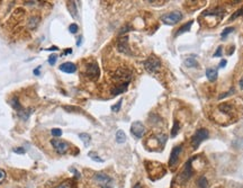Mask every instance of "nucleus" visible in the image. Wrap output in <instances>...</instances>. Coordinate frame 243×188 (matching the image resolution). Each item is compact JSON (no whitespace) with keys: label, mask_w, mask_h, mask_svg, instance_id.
Segmentation results:
<instances>
[{"label":"nucleus","mask_w":243,"mask_h":188,"mask_svg":"<svg viewBox=\"0 0 243 188\" xmlns=\"http://www.w3.org/2000/svg\"><path fill=\"white\" fill-rule=\"evenodd\" d=\"M94 181L100 188H113L114 187V180L112 177L105 172H97L94 175Z\"/></svg>","instance_id":"1"},{"label":"nucleus","mask_w":243,"mask_h":188,"mask_svg":"<svg viewBox=\"0 0 243 188\" xmlns=\"http://www.w3.org/2000/svg\"><path fill=\"white\" fill-rule=\"evenodd\" d=\"M210 133L206 129H199L195 132V134L191 136V145L194 149H198V146L200 145V143L203 141H205L206 139H208Z\"/></svg>","instance_id":"2"},{"label":"nucleus","mask_w":243,"mask_h":188,"mask_svg":"<svg viewBox=\"0 0 243 188\" xmlns=\"http://www.w3.org/2000/svg\"><path fill=\"white\" fill-rule=\"evenodd\" d=\"M143 64H144V68H145V70L148 71V72L154 73V72H157V71L160 69V67H161V61H160V59L157 58V56L151 55V56H149L148 59L144 61Z\"/></svg>","instance_id":"3"},{"label":"nucleus","mask_w":243,"mask_h":188,"mask_svg":"<svg viewBox=\"0 0 243 188\" xmlns=\"http://www.w3.org/2000/svg\"><path fill=\"white\" fill-rule=\"evenodd\" d=\"M115 81L117 82H120V84H125V82H129L131 81L132 79V73L129 70L125 69V68H119L117 70L115 71L114 76H113Z\"/></svg>","instance_id":"4"},{"label":"nucleus","mask_w":243,"mask_h":188,"mask_svg":"<svg viewBox=\"0 0 243 188\" xmlns=\"http://www.w3.org/2000/svg\"><path fill=\"white\" fill-rule=\"evenodd\" d=\"M182 18V14L180 11H172L168 13L161 17V20L165 23V25H176L177 23L180 22Z\"/></svg>","instance_id":"5"},{"label":"nucleus","mask_w":243,"mask_h":188,"mask_svg":"<svg viewBox=\"0 0 243 188\" xmlns=\"http://www.w3.org/2000/svg\"><path fill=\"white\" fill-rule=\"evenodd\" d=\"M51 144H52L54 150L59 155H65L69 151V149H70V144L63 140H60V139H53V140L51 141Z\"/></svg>","instance_id":"6"},{"label":"nucleus","mask_w":243,"mask_h":188,"mask_svg":"<svg viewBox=\"0 0 243 188\" xmlns=\"http://www.w3.org/2000/svg\"><path fill=\"white\" fill-rule=\"evenodd\" d=\"M99 74H100V70H99V67L96 62H92L87 64L86 67V76L88 77L91 80H96V79L99 78Z\"/></svg>","instance_id":"7"},{"label":"nucleus","mask_w":243,"mask_h":188,"mask_svg":"<svg viewBox=\"0 0 243 188\" xmlns=\"http://www.w3.org/2000/svg\"><path fill=\"white\" fill-rule=\"evenodd\" d=\"M131 133L134 135L136 139H141L145 134V126L141 122L136 121L131 125Z\"/></svg>","instance_id":"8"},{"label":"nucleus","mask_w":243,"mask_h":188,"mask_svg":"<svg viewBox=\"0 0 243 188\" xmlns=\"http://www.w3.org/2000/svg\"><path fill=\"white\" fill-rule=\"evenodd\" d=\"M182 148H184L182 144H178V145L175 146L172 149V151H171L170 158H169V166H170L171 168L176 166L177 162H178L179 155H180V153L182 152Z\"/></svg>","instance_id":"9"},{"label":"nucleus","mask_w":243,"mask_h":188,"mask_svg":"<svg viewBox=\"0 0 243 188\" xmlns=\"http://www.w3.org/2000/svg\"><path fill=\"white\" fill-rule=\"evenodd\" d=\"M117 50L119 51L120 53H124V54H126V55H131L132 52H131V50H129V37L124 36V37H120V38L118 39Z\"/></svg>","instance_id":"10"},{"label":"nucleus","mask_w":243,"mask_h":188,"mask_svg":"<svg viewBox=\"0 0 243 188\" xmlns=\"http://www.w3.org/2000/svg\"><path fill=\"white\" fill-rule=\"evenodd\" d=\"M224 14H225V9L224 8H221V7H217V8H214V9H210V10H206L203 13V16L204 17H220V18H222V17L224 16Z\"/></svg>","instance_id":"11"},{"label":"nucleus","mask_w":243,"mask_h":188,"mask_svg":"<svg viewBox=\"0 0 243 188\" xmlns=\"http://www.w3.org/2000/svg\"><path fill=\"white\" fill-rule=\"evenodd\" d=\"M193 176V170H191V160L188 161L186 165H185V168L184 170H182L181 172V180H184V181H186V180H188L190 177Z\"/></svg>","instance_id":"12"},{"label":"nucleus","mask_w":243,"mask_h":188,"mask_svg":"<svg viewBox=\"0 0 243 188\" xmlns=\"http://www.w3.org/2000/svg\"><path fill=\"white\" fill-rule=\"evenodd\" d=\"M59 69L62 72H65V73H74L77 71L76 64L72 63V62H64V63H62Z\"/></svg>","instance_id":"13"},{"label":"nucleus","mask_w":243,"mask_h":188,"mask_svg":"<svg viewBox=\"0 0 243 188\" xmlns=\"http://www.w3.org/2000/svg\"><path fill=\"white\" fill-rule=\"evenodd\" d=\"M127 87H129V82H125V84H119L117 86H115L114 88L112 89V94L114 96L116 95H119V94H123L125 93L126 90H127Z\"/></svg>","instance_id":"14"},{"label":"nucleus","mask_w":243,"mask_h":188,"mask_svg":"<svg viewBox=\"0 0 243 188\" xmlns=\"http://www.w3.org/2000/svg\"><path fill=\"white\" fill-rule=\"evenodd\" d=\"M39 20H41V18H39V16H37V15H33V16H31L29 17V19H28V22H27L28 28H29V29H34V28H36L39 24Z\"/></svg>","instance_id":"15"},{"label":"nucleus","mask_w":243,"mask_h":188,"mask_svg":"<svg viewBox=\"0 0 243 188\" xmlns=\"http://www.w3.org/2000/svg\"><path fill=\"white\" fill-rule=\"evenodd\" d=\"M217 76H218V72H217V69H215V68H208L206 70V77L210 81L212 82L215 81L216 79H217Z\"/></svg>","instance_id":"16"},{"label":"nucleus","mask_w":243,"mask_h":188,"mask_svg":"<svg viewBox=\"0 0 243 188\" xmlns=\"http://www.w3.org/2000/svg\"><path fill=\"white\" fill-rule=\"evenodd\" d=\"M193 23H194V20H189V22H187L186 24H184V25H182L181 27L177 31L176 36H179V35H181V34L187 33L188 31H190V28H191V26H193Z\"/></svg>","instance_id":"17"},{"label":"nucleus","mask_w":243,"mask_h":188,"mask_svg":"<svg viewBox=\"0 0 243 188\" xmlns=\"http://www.w3.org/2000/svg\"><path fill=\"white\" fill-rule=\"evenodd\" d=\"M125 141H126V135L124 133V131L118 130L117 132H116V142L120 144V143H124Z\"/></svg>","instance_id":"18"},{"label":"nucleus","mask_w":243,"mask_h":188,"mask_svg":"<svg viewBox=\"0 0 243 188\" xmlns=\"http://www.w3.org/2000/svg\"><path fill=\"white\" fill-rule=\"evenodd\" d=\"M185 64L187 65V67H191V68H196L197 67V61H196V58L195 55H191L189 56V58H187V59L185 60Z\"/></svg>","instance_id":"19"},{"label":"nucleus","mask_w":243,"mask_h":188,"mask_svg":"<svg viewBox=\"0 0 243 188\" xmlns=\"http://www.w3.org/2000/svg\"><path fill=\"white\" fill-rule=\"evenodd\" d=\"M68 9L70 11L71 16L73 18H76L77 17V7H76V3L74 1H70V3H68Z\"/></svg>","instance_id":"20"},{"label":"nucleus","mask_w":243,"mask_h":188,"mask_svg":"<svg viewBox=\"0 0 243 188\" xmlns=\"http://www.w3.org/2000/svg\"><path fill=\"white\" fill-rule=\"evenodd\" d=\"M79 138L81 139V141L84 143V145L88 146L90 143V141H91V136L89 134H87V133H80L79 134Z\"/></svg>","instance_id":"21"},{"label":"nucleus","mask_w":243,"mask_h":188,"mask_svg":"<svg viewBox=\"0 0 243 188\" xmlns=\"http://www.w3.org/2000/svg\"><path fill=\"white\" fill-rule=\"evenodd\" d=\"M197 184H198L199 188H208V181H207L206 177H204V176H201V177L199 178Z\"/></svg>","instance_id":"22"},{"label":"nucleus","mask_w":243,"mask_h":188,"mask_svg":"<svg viewBox=\"0 0 243 188\" xmlns=\"http://www.w3.org/2000/svg\"><path fill=\"white\" fill-rule=\"evenodd\" d=\"M179 129H180V126H179L178 121H175V122H173L172 130H171V136H172V138H175V136H177V134H178V133H179Z\"/></svg>","instance_id":"23"},{"label":"nucleus","mask_w":243,"mask_h":188,"mask_svg":"<svg viewBox=\"0 0 243 188\" xmlns=\"http://www.w3.org/2000/svg\"><path fill=\"white\" fill-rule=\"evenodd\" d=\"M218 108H220V110L223 112V113H230L231 110H232V106H231L230 104H226V103H225V104L220 105Z\"/></svg>","instance_id":"24"},{"label":"nucleus","mask_w":243,"mask_h":188,"mask_svg":"<svg viewBox=\"0 0 243 188\" xmlns=\"http://www.w3.org/2000/svg\"><path fill=\"white\" fill-rule=\"evenodd\" d=\"M11 105H13V107H14L16 110H22V105L19 104V101H18V98L17 97H14V98L11 99Z\"/></svg>","instance_id":"25"},{"label":"nucleus","mask_w":243,"mask_h":188,"mask_svg":"<svg viewBox=\"0 0 243 188\" xmlns=\"http://www.w3.org/2000/svg\"><path fill=\"white\" fill-rule=\"evenodd\" d=\"M240 16H243V7L242 8H240L239 10H236L234 13V14L232 15V16L230 17V19H229V22H233L234 19H236L238 17H240Z\"/></svg>","instance_id":"26"},{"label":"nucleus","mask_w":243,"mask_h":188,"mask_svg":"<svg viewBox=\"0 0 243 188\" xmlns=\"http://www.w3.org/2000/svg\"><path fill=\"white\" fill-rule=\"evenodd\" d=\"M88 155H89V157L91 158V159H92L94 161H97V162H104L103 159L98 157V155L96 153V152H92V151L89 152V153H88Z\"/></svg>","instance_id":"27"},{"label":"nucleus","mask_w":243,"mask_h":188,"mask_svg":"<svg viewBox=\"0 0 243 188\" xmlns=\"http://www.w3.org/2000/svg\"><path fill=\"white\" fill-rule=\"evenodd\" d=\"M233 31H234V27H226L223 32H222L221 37H222V38H225V36H227V35L232 33Z\"/></svg>","instance_id":"28"},{"label":"nucleus","mask_w":243,"mask_h":188,"mask_svg":"<svg viewBox=\"0 0 243 188\" xmlns=\"http://www.w3.org/2000/svg\"><path fill=\"white\" fill-rule=\"evenodd\" d=\"M122 103H123V99H119V101H118L116 105H113L112 106V110L114 113H117L118 110L120 109V106H122Z\"/></svg>","instance_id":"29"},{"label":"nucleus","mask_w":243,"mask_h":188,"mask_svg":"<svg viewBox=\"0 0 243 188\" xmlns=\"http://www.w3.org/2000/svg\"><path fill=\"white\" fill-rule=\"evenodd\" d=\"M51 134L53 135V136H55V138H58V136H61L62 135V131L60 129H52L51 130Z\"/></svg>","instance_id":"30"},{"label":"nucleus","mask_w":243,"mask_h":188,"mask_svg":"<svg viewBox=\"0 0 243 188\" xmlns=\"http://www.w3.org/2000/svg\"><path fill=\"white\" fill-rule=\"evenodd\" d=\"M78 29H79V27L77 24H71V25L69 26V31H70L71 34H76L77 32H78Z\"/></svg>","instance_id":"31"},{"label":"nucleus","mask_w":243,"mask_h":188,"mask_svg":"<svg viewBox=\"0 0 243 188\" xmlns=\"http://www.w3.org/2000/svg\"><path fill=\"white\" fill-rule=\"evenodd\" d=\"M54 188H71V183L68 180V181H64V183H62L61 185L56 186V187H54Z\"/></svg>","instance_id":"32"},{"label":"nucleus","mask_w":243,"mask_h":188,"mask_svg":"<svg viewBox=\"0 0 243 188\" xmlns=\"http://www.w3.org/2000/svg\"><path fill=\"white\" fill-rule=\"evenodd\" d=\"M56 60H58V56H56L55 54H53V55H51L50 58H48V63H50L51 65H54Z\"/></svg>","instance_id":"33"},{"label":"nucleus","mask_w":243,"mask_h":188,"mask_svg":"<svg viewBox=\"0 0 243 188\" xmlns=\"http://www.w3.org/2000/svg\"><path fill=\"white\" fill-rule=\"evenodd\" d=\"M158 138H159L158 140H159L160 144H161V145H163V144L165 143V141H167V135H165V134H161V135H159Z\"/></svg>","instance_id":"34"},{"label":"nucleus","mask_w":243,"mask_h":188,"mask_svg":"<svg viewBox=\"0 0 243 188\" xmlns=\"http://www.w3.org/2000/svg\"><path fill=\"white\" fill-rule=\"evenodd\" d=\"M214 58H221L222 56V46H218L217 50H216V52L214 53Z\"/></svg>","instance_id":"35"},{"label":"nucleus","mask_w":243,"mask_h":188,"mask_svg":"<svg viewBox=\"0 0 243 188\" xmlns=\"http://www.w3.org/2000/svg\"><path fill=\"white\" fill-rule=\"evenodd\" d=\"M14 152L15 153H18V155H23V153H25V149L24 148H15Z\"/></svg>","instance_id":"36"},{"label":"nucleus","mask_w":243,"mask_h":188,"mask_svg":"<svg viewBox=\"0 0 243 188\" xmlns=\"http://www.w3.org/2000/svg\"><path fill=\"white\" fill-rule=\"evenodd\" d=\"M5 179H6V172L3 171V169H0V184L3 183Z\"/></svg>","instance_id":"37"},{"label":"nucleus","mask_w":243,"mask_h":188,"mask_svg":"<svg viewBox=\"0 0 243 188\" xmlns=\"http://www.w3.org/2000/svg\"><path fill=\"white\" fill-rule=\"evenodd\" d=\"M226 63H227L226 60H222V61L220 62V65H218V67H220V68H224L225 65H226Z\"/></svg>","instance_id":"38"},{"label":"nucleus","mask_w":243,"mask_h":188,"mask_svg":"<svg viewBox=\"0 0 243 188\" xmlns=\"http://www.w3.org/2000/svg\"><path fill=\"white\" fill-rule=\"evenodd\" d=\"M41 68H42V67H41V65H38V67H37L36 69L34 70V74H36V76H39V70H41Z\"/></svg>","instance_id":"39"},{"label":"nucleus","mask_w":243,"mask_h":188,"mask_svg":"<svg viewBox=\"0 0 243 188\" xmlns=\"http://www.w3.org/2000/svg\"><path fill=\"white\" fill-rule=\"evenodd\" d=\"M239 84H240V88H241V89L243 90V76H242V78L240 79V81H239Z\"/></svg>","instance_id":"40"},{"label":"nucleus","mask_w":243,"mask_h":188,"mask_svg":"<svg viewBox=\"0 0 243 188\" xmlns=\"http://www.w3.org/2000/svg\"><path fill=\"white\" fill-rule=\"evenodd\" d=\"M48 51H56L58 50V48L56 46H52V48H46Z\"/></svg>","instance_id":"41"},{"label":"nucleus","mask_w":243,"mask_h":188,"mask_svg":"<svg viewBox=\"0 0 243 188\" xmlns=\"http://www.w3.org/2000/svg\"><path fill=\"white\" fill-rule=\"evenodd\" d=\"M81 39H82V37H80V38H78V42H77V45H80V44H81Z\"/></svg>","instance_id":"42"},{"label":"nucleus","mask_w":243,"mask_h":188,"mask_svg":"<svg viewBox=\"0 0 243 188\" xmlns=\"http://www.w3.org/2000/svg\"><path fill=\"white\" fill-rule=\"evenodd\" d=\"M134 188H142V186H141L140 184H136V185L134 186Z\"/></svg>","instance_id":"43"}]
</instances>
